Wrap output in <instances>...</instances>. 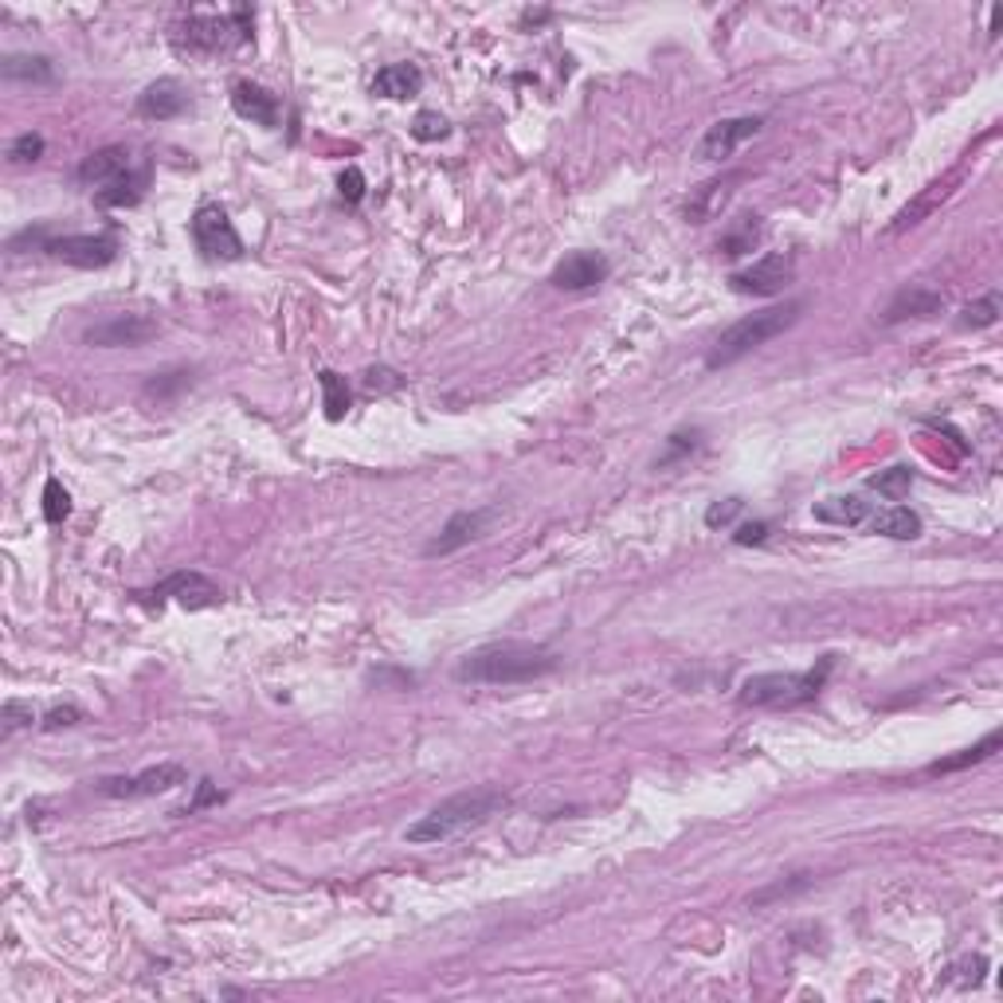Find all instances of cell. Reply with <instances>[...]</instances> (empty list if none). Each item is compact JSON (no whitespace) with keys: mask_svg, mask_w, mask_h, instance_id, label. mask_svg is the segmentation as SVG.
Instances as JSON below:
<instances>
[{"mask_svg":"<svg viewBox=\"0 0 1003 1003\" xmlns=\"http://www.w3.org/2000/svg\"><path fill=\"white\" fill-rule=\"evenodd\" d=\"M800 314H803L800 298H792V302H780V307L756 310V314H745L741 322H733L726 334L717 337L714 349H709V357H706V365H709V369H726V365L741 361L745 354H753V349H761L765 342H773L776 334L792 330Z\"/></svg>","mask_w":1003,"mask_h":1003,"instance_id":"4","label":"cell"},{"mask_svg":"<svg viewBox=\"0 0 1003 1003\" xmlns=\"http://www.w3.org/2000/svg\"><path fill=\"white\" fill-rule=\"evenodd\" d=\"M502 808H506V796L498 792V788H470V792L451 796V800H443L440 808H431L428 815H420V820L404 832V839L408 843H443V839H451V835L467 832V827L487 823L490 815L502 812Z\"/></svg>","mask_w":1003,"mask_h":1003,"instance_id":"2","label":"cell"},{"mask_svg":"<svg viewBox=\"0 0 1003 1003\" xmlns=\"http://www.w3.org/2000/svg\"><path fill=\"white\" fill-rule=\"evenodd\" d=\"M1000 741H1003V733L1000 729H992V733L980 741V745H972V749H960L956 756H945V761H933V765L926 768L929 776H948V773H960V768H972V765H980V761H988V756L1000 749Z\"/></svg>","mask_w":1003,"mask_h":1003,"instance_id":"24","label":"cell"},{"mask_svg":"<svg viewBox=\"0 0 1003 1003\" xmlns=\"http://www.w3.org/2000/svg\"><path fill=\"white\" fill-rule=\"evenodd\" d=\"M608 275H612L608 255H600V251H573V255H564L561 263H557L549 283H553L557 290H593V287H600Z\"/></svg>","mask_w":1003,"mask_h":1003,"instance_id":"12","label":"cell"},{"mask_svg":"<svg viewBox=\"0 0 1003 1003\" xmlns=\"http://www.w3.org/2000/svg\"><path fill=\"white\" fill-rule=\"evenodd\" d=\"M0 75L9 83H56V63L48 56H4Z\"/></svg>","mask_w":1003,"mask_h":1003,"instance_id":"23","label":"cell"},{"mask_svg":"<svg viewBox=\"0 0 1003 1003\" xmlns=\"http://www.w3.org/2000/svg\"><path fill=\"white\" fill-rule=\"evenodd\" d=\"M420 86H423V71L416 68V63H389V68L377 71L373 95L392 98V103H404V98L420 95Z\"/></svg>","mask_w":1003,"mask_h":1003,"instance_id":"19","label":"cell"},{"mask_svg":"<svg viewBox=\"0 0 1003 1003\" xmlns=\"http://www.w3.org/2000/svg\"><path fill=\"white\" fill-rule=\"evenodd\" d=\"M761 126H765V118H726V122H714L706 130V138L697 142V157L702 162H721V157H729L737 150V145H745L749 138L761 134Z\"/></svg>","mask_w":1003,"mask_h":1003,"instance_id":"14","label":"cell"},{"mask_svg":"<svg viewBox=\"0 0 1003 1003\" xmlns=\"http://www.w3.org/2000/svg\"><path fill=\"white\" fill-rule=\"evenodd\" d=\"M145 184H150V172H126V177H118V181L103 184V189L95 192V204L98 208H134L138 201H142Z\"/></svg>","mask_w":1003,"mask_h":1003,"instance_id":"22","label":"cell"},{"mask_svg":"<svg viewBox=\"0 0 1003 1003\" xmlns=\"http://www.w3.org/2000/svg\"><path fill=\"white\" fill-rule=\"evenodd\" d=\"M51 259L68 263V267L79 271H98V267H110L118 259V236L115 231H98V236H56L44 243Z\"/></svg>","mask_w":1003,"mask_h":1003,"instance_id":"7","label":"cell"},{"mask_svg":"<svg viewBox=\"0 0 1003 1003\" xmlns=\"http://www.w3.org/2000/svg\"><path fill=\"white\" fill-rule=\"evenodd\" d=\"M729 184H733V181H709V184H702V189L694 192V201H686V216H690V220L706 224L709 216H714V212L729 201Z\"/></svg>","mask_w":1003,"mask_h":1003,"instance_id":"26","label":"cell"},{"mask_svg":"<svg viewBox=\"0 0 1003 1003\" xmlns=\"http://www.w3.org/2000/svg\"><path fill=\"white\" fill-rule=\"evenodd\" d=\"M498 517L494 506H482V510H459V514H451V522L440 529V537L435 541H428V549L423 553L428 557H447L455 553V549H463V545L478 541V537L487 534V526Z\"/></svg>","mask_w":1003,"mask_h":1003,"instance_id":"13","label":"cell"},{"mask_svg":"<svg viewBox=\"0 0 1003 1003\" xmlns=\"http://www.w3.org/2000/svg\"><path fill=\"white\" fill-rule=\"evenodd\" d=\"M557 667H561V655L553 647L502 640L463 655L459 667H455V682H463V686H522V682L553 674Z\"/></svg>","mask_w":1003,"mask_h":1003,"instance_id":"1","label":"cell"},{"mask_svg":"<svg viewBox=\"0 0 1003 1003\" xmlns=\"http://www.w3.org/2000/svg\"><path fill=\"white\" fill-rule=\"evenodd\" d=\"M162 334V322L157 318H145V314H115L106 322L91 325L83 334L86 345H98V349H138V345L154 342Z\"/></svg>","mask_w":1003,"mask_h":1003,"instance_id":"10","label":"cell"},{"mask_svg":"<svg viewBox=\"0 0 1003 1003\" xmlns=\"http://www.w3.org/2000/svg\"><path fill=\"white\" fill-rule=\"evenodd\" d=\"M9 157L16 165L39 162V157H44V138H39V134H20L16 142L9 145Z\"/></svg>","mask_w":1003,"mask_h":1003,"instance_id":"34","label":"cell"},{"mask_svg":"<svg viewBox=\"0 0 1003 1003\" xmlns=\"http://www.w3.org/2000/svg\"><path fill=\"white\" fill-rule=\"evenodd\" d=\"M870 534H882V537H894V541H914L921 537V517L914 514L909 506H889V510H874L870 514Z\"/></svg>","mask_w":1003,"mask_h":1003,"instance_id":"21","label":"cell"},{"mask_svg":"<svg viewBox=\"0 0 1003 1003\" xmlns=\"http://www.w3.org/2000/svg\"><path fill=\"white\" fill-rule=\"evenodd\" d=\"M761 239V224H756V216H745V224L737 231H729L717 248L726 251V255H745V251H753V243Z\"/></svg>","mask_w":1003,"mask_h":1003,"instance_id":"32","label":"cell"},{"mask_svg":"<svg viewBox=\"0 0 1003 1003\" xmlns=\"http://www.w3.org/2000/svg\"><path fill=\"white\" fill-rule=\"evenodd\" d=\"M815 522H827V526H867L870 514H874V506H870L867 498L859 494H835V498H823L820 506L812 510Z\"/></svg>","mask_w":1003,"mask_h":1003,"instance_id":"20","label":"cell"},{"mask_svg":"<svg viewBox=\"0 0 1003 1003\" xmlns=\"http://www.w3.org/2000/svg\"><path fill=\"white\" fill-rule=\"evenodd\" d=\"M189 231H192L196 251H204L208 259H224V263L243 259V239H239L236 224L228 220V212H224L220 204H201L196 216H192Z\"/></svg>","mask_w":1003,"mask_h":1003,"instance_id":"6","label":"cell"},{"mask_svg":"<svg viewBox=\"0 0 1003 1003\" xmlns=\"http://www.w3.org/2000/svg\"><path fill=\"white\" fill-rule=\"evenodd\" d=\"M745 510V502L741 498H726V502H714V506L706 510V526L709 529H721V526H729L737 514Z\"/></svg>","mask_w":1003,"mask_h":1003,"instance_id":"35","label":"cell"},{"mask_svg":"<svg viewBox=\"0 0 1003 1003\" xmlns=\"http://www.w3.org/2000/svg\"><path fill=\"white\" fill-rule=\"evenodd\" d=\"M0 717H4V733H16V729H24V726L36 721V709H32V702H16V697H9Z\"/></svg>","mask_w":1003,"mask_h":1003,"instance_id":"33","label":"cell"},{"mask_svg":"<svg viewBox=\"0 0 1003 1003\" xmlns=\"http://www.w3.org/2000/svg\"><path fill=\"white\" fill-rule=\"evenodd\" d=\"M189 110V91H184L177 79H157L138 95V115L142 118H157V122H169V118L184 115Z\"/></svg>","mask_w":1003,"mask_h":1003,"instance_id":"16","label":"cell"},{"mask_svg":"<svg viewBox=\"0 0 1003 1003\" xmlns=\"http://www.w3.org/2000/svg\"><path fill=\"white\" fill-rule=\"evenodd\" d=\"M231 110L239 118H248V122L263 126V130H275L283 122V103L271 91H263V86L248 83V79L231 83Z\"/></svg>","mask_w":1003,"mask_h":1003,"instance_id":"15","label":"cell"},{"mask_svg":"<svg viewBox=\"0 0 1003 1003\" xmlns=\"http://www.w3.org/2000/svg\"><path fill=\"white\" fill-rule=\"evenodd\" d=\"M447 134H451V122L440 110H420L416 122H411V138H416V142H443Z\"/></svg>","mask_w":1003,"mask_h":1003,"instance_id":"30","label":"cell"},{"mask_svg":"<svg viewBox=\"0 0 1003 1003\" xmlns=\"http://www.w3.org/2000/svg\"><path fill=\"white\" fill-rule=\"evenodd\" d=\"M945 310V295L941 290H929V287H906L894 295V302L886 307L882 322H906V318H933Z\"/></svg>","mask_w":1003,"mask_h":1003,"instance_id":"18","label":"cell"},{"mask_svg":"<svg viewBox=\"0 0 1003 1003\" xmlns=\"http://www.w3.org/2000/svg\"><path fill=\"white\" fill-rule=\"evenodd\" d=\"M909 482H914V470L909 467H886V470H879V475H870L867 478V487L870 490H879V494H886L889 502H898V498H906L909 494Z\"/></svg>","mask_w":1003,"mask_h":1003,"instance_id":"27","label":"cell"},{"mask_svg":"<svg viewBox=\"0 0 1003 1003\" xmlns=\"http://www.w3.org/2000/svg\"><path fill=\"white\" fill-rule=\"evenodd\" d=\"M702 447V428H690V431H674L667 440V447H662V455L655 459V467H670V463L686 459V455H694V451Z\"/></svg>","mask_w":1003,"mask_h":1003,"instance_id":"28","label":"cell"},{"mask_svg":"<svg viewBox=\"0 0 1003 1003\" xmlns=\"http://www.w3.org/2000/svg\"><path fill=\"white\" fill-rule=\"evenodd\" d=\"M1000 322V295H984L980 302H968L965 314H960V325H968V330H988V325Z\"/></svg>","mask_w":1003,"mask_h":1003,"instance_id":"29","label":"cell"},{"mask_svg":"<svg viewBox=\"0 0 1003 1003\" xmlns=\"http://www.w3.org/2000/svg\"><path fill=\"white\" fill-rule=\"evenodd\" d=\"M318 384H322V408H325V420H342L345 411H349V384H345V377H337L334 369H322L318 373Z\"/></svg>","mask_w":1003,"mask_h":1003,"instance_id":"25","label":"cell"},{"mask_svg":"<svg viewBox=\"0 0 1003 1003\" xmlns=\"http://www.w3.org/2000/svg\"><path fill=\"white\" fill-rule=\"evenodd\" d=\"M832 667L835 655H823L820 667L812 670H768V674H753V679L741 682L737 702L753 709H796L820 694Z\"/></svg>","mask_w":1003,"mask_h":1003,"instance_id":"3","label":"cell"},{"mask_svg":"<svg viewBox=\"0 0 1003 1003\" xmlns=\"http://www.w3.org/2000/svg\"><path fill=\"white\" fill-rule=\"evenodd\" d=\"M792 278H796V259L788 255V251H768V255H761L756 263H749L745 271H733L729 283H733V290H741V295L773 298V295H780Z\"/></svg>","mask_w":1003,"mask_h":1003,"instance_id":"9","label":"cell"},{"mask_svg":"<svg viewBox=\"0 0 1003 1003\" xmlns=\"http://www.w3.org/2000/svg\"><path fill=\"white\" fill-rule=\"evenodd\" d=\"M768 537V522H749V526H741L733 534L737 545H761Z\"/></svg>","mask_w":1003,"mask_h":1003,"instance_id":"38","label":"cell"},{"mask_svg":"<svg viewBox=\"0 0 1003 1003\" xmlns=\"http://www.w3.org/2000/svg\"><path fill=\"white\" fill-rule=\"evenodd\" d=\"M220 800H224L220 788H216L212 780H201V784H196V800H192L184 812H201V808H208V803H220Z\"/></svg>","mask_w":1003,"mask_h":1003,"instance_id":"37","label":"cell"},{"mask_svg":"<svg viewBox=\"0 0 1003 1003\" xmlns=\"http://www.w3.org/2000/svg\"><path fill=\"white\" fill-rule=\"evenodd\" d=\"M184 765H154L145 768V773L138 776H106V780H98L95 788L103 796H115V800H142V796H162V792H172L177 784H184Z\"/></svg>","mask_w":1003,"mask_h":1003,"instance_id":"11","label":"cell"},{"mask_svg":"<svg viewBox=\"0 0 1003 1003\" xmlns=\"http://www.w3.org/2000/svg\"><path fill=\"white\" fill-rule=\"evenodd\" d=\"M337 189H342V201L357 204L365 196V172L357 169V165H349V169L337 177Z\"/></svg>","mask_w":1003,"mask_h":1003,"instance_id":"36","label":"cell"},{"mask_svg":"<svg viewBox=\"0 0 1003 1003\" xmlns=\"http://www.w3.org/2000/svg\"><path fill=\"white\" fill-rule=\"evenodd\" d=\"M138 600L157 604V608H162L165 600H177V604H184V608L196 612V608H216V604L224 600V593H220V584L208 581L204 573H189V569H181V573L165 576L157 588H150V593H138Z\"/></svg>","mask_w":1003,"mask_h":1003,"instance_id":"8","label":"cell"},{"mask_svg":"<svg viewBox=\"0 0 1003 1003\" xmlns=\"http://www.w3.org/2000/svg\"><path fill=\"white\" fill-rule=\"evenodd\" d=\"M126 172H134V157H130V150H126V145H103V150H95L91 157H83V165H79V181L83 184H110V181H118V177H126Z\"/></svg>","mask_w":1003,"mask_h":1003,"instance_id":"17","label":"cell"},{"mask_svg":"<svg viewBox=\"0 0 1003 1003\" xmlns=\"http://www.w3.org/2000/svg\"><path fill=\"white\" fill-rule=\"evenodd\" d=\"M1000 16H1003V9L995 4V9H992V39L1000 36Z\"/></svg>","mask_w":1003,"mask_h":1003,"instance_id":"40","label":"cell"},{"mask_svg":"<svg viewBox=\"0 0 1003 1003\" xmlns=\"http://www.w3.org/2000/svg\"><path fill=\"white\" fill-rule=\"evenodd\" d=\"M172 48L181 56H224L236 51L239 44L251 39V12L236 9L224 16H184L181 24H172Z\"/></svg>","mask_w":1003,"mask_h":1003,"instance_id":"5","label":"cell"},{"mask_svg":"<svg viewBox=\"0 0 1003 1003\" xmlns=\"http://www.w3.org/2000/svg\"><path fill=\"white\" fill-rule=\"evenodd\" d=\"M68 514H71V494L63 490L59 478H48V482H44V517H48L51 526H59Z\"/></svg>","mask_w":1003,"mask_h":1003,"instance_id":"31","label":"cell"},{"mask_svg":"<svg viewBox=\"0 0 1003 1003\" xmlns=\"http://www.w3.org/2000/svg\"><path fill=\"white\" fill-rule=\"evenodd\" d=\"M79 721V709L75 706H59L48 714V721H44V729H59V726H75Z\"/></svg>","mask_w":1003,"mask_h":1003,"instance_id":"39","label":"cell"}]
</instances>
